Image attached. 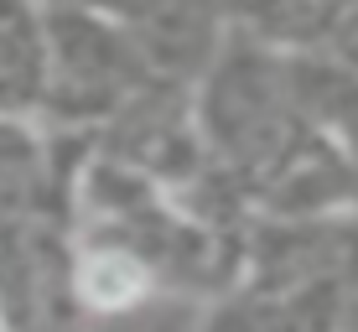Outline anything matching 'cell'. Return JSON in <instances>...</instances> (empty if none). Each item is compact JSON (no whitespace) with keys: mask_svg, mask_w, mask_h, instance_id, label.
Returning a JSON list of instances; mask_svg holds the SVG:
<instances>
[{"mask_svg":"<svg viewBox=\"0 0 358 332\" xmlns=\"http://www.w3.org/2000/svg\"><path fill=\"white\" fill-rule=\"evenodd\" d=\"M145 291V270L125 260V254H94L83 265V296H89L99 312H120Z\"/></svg>","mask_w":358,"mask_h":332,"instance_id":"obj_1","label":"cell"}]
</instances>
